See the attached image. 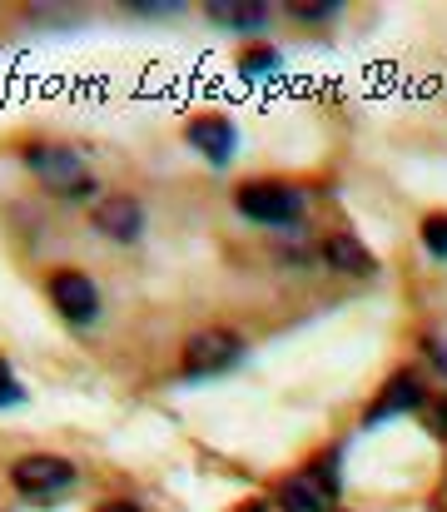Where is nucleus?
Masks as SVG:
<instances>
[{
  "label": "nucleus",
  "instance_id": "nucleus-1",
  "mask_svg": "<svg viewBox=\"0 0 447 512\" xmlns=\"http://www.w3.org/2000/svg\"><path fill=\"white\" fill-rule=\"evenodd\" d=\"M20 160H25V170L35 174V184L50 189L55 199H90V194H95L90 165H85L70 145H60V140H30V145L20 150Z\"/></svg>",
  "mask_w": 447,
  "mask_h": 512
},
{
  "label": "nucleus",
  "instance_id": "nucleus-2",
  "mask_svg": "<svg viewBox=\"0 0 447 512\" xmlns=\"http://www.w3.org/2000/svg\"><path fill=\"white\" fill-rule=\"evenodd\" d=\"M234 209L249 224H269V229H289L303 219V194L284 179H249L234 189Z\"/></svg>",
  "mask_w": 447,
  "mask_h": 512
},
{
  "label": "nucleus",
  "instance_id": "nucleus-3",
  "mask_svg": "<svg viewBox=\"0 0 447 512\" xmlns=\"http://www.w3.org/2000/svg\"><path fill=\"white\" fill-rule=\"evenodd\" d=\"M10 483H15V493L30 498V503H55V498H65V493L80 483V473H75V463L60 458V453H25V458L10 463Z\"/></svg>",
  "mask_w": 447,
  "mask_h": 512
},
{
  "label": "nucleus",
  "instance_id": "nucleus-4",
  "mask_svg": "<svg viewBox=\"0 0 447 512\" xmlns=\"http://www.w3.org/2000/svg\"><path fill=\"white\" fill-rule=\"evenodd\" d=\"M45 294L55 304V314L70 324V329H90L100 319V289L85 269H55L45 279Z\"/></svg>",
  "mask_w": 447,
  "mask_h": 512
},
{
  "label": "nucleus",
  "instance_id": "nucleus-5",
  "mask_svg": "<svg viewBox=\"0 0 447 512\" xmlns=\"http://www.w3.org/2000/svg\"><path fill=\"white\" fill-rule=\"evenodd\" d=\"M244 358V339L234 329H199L184 343V373L189 378H214Z\"/></svg>",
  "mask_w": 447,
  "mask_h": 512
},
{
  "label": "nucleus",
  "instance_id": "nucleus-6",
  "mask_svg": "<svg viewBox=\"0 0 447 512\" xmlns=\"http://www.w3.org/2000/svg\"><path fill=\"white\" fill-rule=\"evenodd\" d=\"M189 145H194L209 165L224 170V165L234 160V150H239V130H234L229 115L209 110V115H194V120H189Z\"/></svg>",
  "mask_w": 447,
  "mask_h": 512
},
{
  "label": "nucleus",
  "instance_id": "nucleus-7",
  "mask_svg": "<svg viewBox=\"0 0 447 512\" xmlns=\"http://www.w3.org/2000/svg\"><path fill=\"white\" fill-rule=\"evenodd\" d=\"M95 229L115 244H135L145 234V204L135 194H115V199H100L95 204Z\"/></svg>",
  "mask_w": 447,
  "mask_h": 512
},
{
  "label": "nucleus",
  "instance_id": "nucleus-8",
  "mask_svg": "<svg viewBox=\"0 0 447 512\" xmlns=\"http://www.w3.org/2000/svg\"><path fill=\"white\" fill-rule=\"evenodd\" d=\"M328 503H333L328 468H308V473H298L279 488V508L284 512H328Z\"/></svg>",
  "mask_w": 447,
  "mask_h": 512
},
{
  "label": "nucleus",
  "instance_id": "nucleus-9",
  "mask_svg": "<svg viewBox=\"0 0 447 512\" xmlns=\"http://www.w3.org/2000/svg\"><path fill=\"white\" fill-rule=\"evenodd\" d=\"M204 15L224 30H264L274 20V5H264V0H209Z\"/></svg>",
  "mask_w": 447,
  "mask_h": 512
},
{
  "label": "nucleus",
  "instance_id": "nucleus-10",
  "mask_svg": "<svg viewBox=\"0 0 447 512\" xmlns=\"http://www.w3.org/2000/svg\"><path fill=\"white\" fill-rule=\"evenodd\" d=\"M423 403H428L423 383H418L413 373H398V378L383 388V398L368 408V423H383V418H393V413H403V408H423Z\"/></svg>",
  "mask_w": 447,
  "mask_h": 512
},
{
  "label": "nucleus",
  "instance_id": "nucleus-11",
  "mask_svg": "<svg viewBox=\"0 0 447 512\" xmlns=\"http://www.w3.org/2000/svg\"><path fill=\"white\" fill-rule=\"evenodd\" d=\"M323 254H328V264L343 269V274H373V254H368L358 239H348V234H333V239L323 244Z\"/></svg>",
  "mask_w": 447,
  "mask_h": 512
},
{
  "label": "nucleus",
  "instance_id": "nucleus-12",
  "mask_svg": "<svg viewBox=\"0 0 447 512\" xmlns=\"http://www.w3.org/2000/svg\"><path fill=\"white\" fill-rule=\"evenodd\" d=\"M284 65V55L274 50V45H254V50H244V60H239V70L249 75V80H264V75H274Z\"/></svg>",
  "mask_w": 447,
  "mask_h": 512
},
{
  "label": "nucleus",
  "instance_id": "nucleus-13",
  "mask_svg": "<svg viewBox=\"0 0 447 512\" xmlns=\"http://www.w3.org/2000/svg\"><path fill=\"white\" fill-rule=\"evenodd\" d=\"M25 398H30V393H25V383H20L15 363H10V358L0 353V413H5V408H20Z\"/></svg>",
  "mask_w": 447,
  "mask_h": 512
},
{
  "label": "nucleus",
  "instance_id": "nucleus-14",
  "mask_svg": "<svg viewBox=\"0 0 447 512\" xmlns=\"http://www.w3.org/2000/svg\"><path fill=\"white\" fill-rule=\"evenodd\" d=\"M418 239H423V249L433 259H447V214H428L423 229H418Z\"/></svg>",
  "mask_w": 447,
  "mask_h": 512
},
{
  "label": "nucleus",
  "instance_id": "nucleus-15",
  "mask_svg": "<svg viewBox=\"0 0 447 512\" xmlns=\"http://www.w3.org/2000/svg\"><path fill=\"white\" fill-rule=\"evenodd\" d=\"M423 348H428L433 368H438V373H447V324H433V329H428V339H423Z\"/></svg>",
  "mask_w": 447,
  "mask_h": 512
},
{
  "label": "nucleus",
  "instance_id": "nucleus-16",
  "mask_svg": "<svg viewBox=\"0 0 447 512\" xmlns=\"http://www.w3.org/2000/svg\"><path fill=\"white\" fill-rule=\"evenodd\" d=\"M294 15L298 20H333L338 5H333V0H328V5H294Z\"/></svg>",
  "mask_w": 447,
  "mask_h": 512
},
{
  "label": "nucleus",
  "instance_id": "nucleus-17",
  "mask_svg": "<svg viewBox=\"0 0 447 512\" xmlns=\"http://www.w3.org/2000/svg\"><path fill=\"white\" fill-rule=\"evenodd\" d=\"M95 512H140L135 503H105V508H95Z\"/></svg>",
  "mask_w": 447,
  "mask_h": 512
},
{
  "label": "nucleus",
  "instance_id": "nucleus-18",
  "mask_svg": "<svg viewBox=\"0 0 447 512\" xmlns=\"http://www.w3.org/2000/svg\"><path fill=\"white\" fill-rule=\"evenodd\" d=\"M244 512H264V503H249V508H244Z\"/></svg>",
  "mask_w": 447,
  "mask_h": 512
}]
</instances>
